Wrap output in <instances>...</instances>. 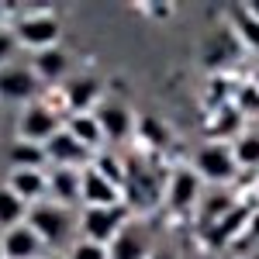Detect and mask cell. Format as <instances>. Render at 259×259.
<instances>
[{
	"label": "cell",
	"instance_id": "6da1fadb",
	"mask_svg": "<svg viewBox=\"0 0 259 259\" xmlns=\"http://www.w3.org/2000/svg\"><path fill=\"white\" fill-rule=\"evenodd\" d=\"M28 225L38 232V239L45 242V249H59L73 239L76 232V218L69 207H62L56 200H41V204H31L28 207Z\"/></svg>",
	"mask_w": 259,
	"mask_h": 259
},
{
	"label": "cell",
	"instance_id": "7a4b0ae2",
	"mask_svg": "<svg viewBox=\"0 0 259 259\" xmlns=\"http://www.w3.org/2000/svg\"><path fill=\"white\" fill-rule=\"evenodd\" d=\"M190 166L204 183H214V187H225L242 173L235 156H232V142H204V145H197Z\"/></svg>",
	"mask_w": 259,
	"mask_h": 259
},
{
	"label": "cell",
	"instance_id": "3957f363",
	"mask_svg": "<svg viewBox=\"0 0 259 259\" xmlns=\"http://www.w3.org/2000/svg\"><path fill=\"white\" fill-rule=\"evenodd\" d=\"M128 225V207H83L80 218H76V232L80 239H90L97 245H111L118 239V232Z\"/></svg>",
	"mask_w": 259,
	"mask_h": 259
},
{
	"label": "cell",
	"instance_id": "277c9868",
	"mask_svg": "<svg viewBox=\"0 0 259 259\" xmlns=\"http://www.w3.org/2000/svg\"><path fill=\"white\" fill-rule=\"evenodd\" d=\"M14 35H18V45H28L31 52H41V49H56L62 35L59 18L45 7V11H31L14 24Z\"/></svg>",
	"mask_w": 259,
	"mask_h": 259
},
{
	"label": "cell",
	"instance_id": "5b68a950",
	"mask_svg": "<svg viewBox=\"0 0 259 259\" xmlns=\"http://www.w3.org/2000/svg\"><path fill=\"white\" fill-rule=\"evenodd\" d=\"M62 128V111H56L52 104H28L24 107V114L18 121V139L24 142H35V145H45V142L52 139V135H59Z\"/></svg>",
	"mask_w": 259,
	"mask_h": 259
},
{
	"label": "cell",
	"instance_id": "8992f818",
	"mask_svg": "<svg viewBox=\"0 0 259 259\" xmlns=\"http://www.w3.org/2000/svg\"><path fill=\"white\" fill-rule=\"evenodd\" d=\"M100 94H104V83L97 76H90V73H76V76H69L66 87L59 90L62 97V107L69 111V114H90V111H97L100 104Z\"/></svg>",
	"mask_w": 259,
	"mask_h": 259
},
{
	"label": "cell",
	"instance_id": "52a82bcc",
	"mask_svg": "<svg viewBox=\"0 0 259 259\" xmlns=\"http://www.w3.org/2000/svg\"><path fill=\"white\" fill-rule=\"evenodd\" d=\"M200 187H204V180L194 173V166H177L173 173H169V183H166V204H169V211H194L200 204Z\"/></svg>",
	"mask_w": 259,
	"mask_h": 259
},
{
	"label": "cell",
	"instance_id": "ba28073f",
	"mask_svg": "<svg viewBox=\"0 0 259 259\" xmlns=\"http://www.w3.org/2000/svg\"><path fill=\"white\" fill-rule=\"evenodd\" d=\"M94 114H97L100 128H104V139H107V145H121V142L135 139V121H139V114H135L128 104L104 100Z\"/></svg>",
	"mask_w": 259,
	"mask_h": 259
},
{
	"label": "cell",
	"instance_id": "9c48e42d",
	"mask_svg": "<svg viewBox=\"0 0 259 259\" xmlns=\"http://www.w3.org/2000/svg\"><path fill=\"white\" fill-rule=\"evenodd\" d=\"M45 159L52 162L56 169H87L94 162V152L87 145H80V142L62 128L59 135H52V139L45 142Z\"/></svg>",
	"mask_w": 259,
	"mask_h": 259
},
{
	"label": "cell",
	"instance_id": "30bf717a",
	"mask_svg": "<svg viewBox=\"0 0 259 259\" xmlns=\"http://www.w3.org/2000/svg\"><path fill=\"white\" fill-rule=\"evenodd\" d=\"M80 204L83 207H118V204H124V190L114 187L94 166H87L80 173Z\"/></svg>",
	"mask_w": 259,
	"mask_h": 259
},
{
	"label": "cell",
	"instance_id": "8fae6325",
	"mask_svg": "<svg viewBox=\"0 0 259 259\" xmlns=\"http://www.w3.org/2000/svg\"><path fill=\"white\" fill-rule=\"evenodd\" d=\"M0 249H4V259H45V242L28 221L7 228L0 235Z\"/></svg>",
	"mask_w": 259,
	"mask_h": 259
},
{
	"label": "cell",
	"instance_id": "7c38bea8",
	"mask_svg": "<svg viewBox=\"0 0 259 259\" xmlns=\"http://www.w3.org/2000/svg\"><path fill=\"white\" fill-rule=\"evenodd\" d=\"M152 249H156V245H152V239H149V228L128 221V225L118 232V239L107 245V256L111 259H149Z\"/></svg>",
	"mask_w": 259,
	"mask_h": 259
},
{
	"label": "cell",
	"instance_id": "4fadbf2b",
	"mask_svg": "<svg viewBox=\"0 0 259 259\" xmlns=\"http://www.w3.org/2000/svg\"><path fill=\"white\" fill-rule=\"evenodd\" d=\"M7 187H11L28 207L49 200V173H45V169H11Z\"/></svg>",
	"mask_w": 259,
	"mask_h": 259
},
{
	"label": "cell",
	"instance_id": "5bb4252c",
	"mask_svg": "<svg viewBox=\"0 0 259 259\" xmlns=\"http://www.w3.org/2000/svg\"><path fill=\"white\" fill-rule=\"evenodd\" d=\"M41 80L31 73V66L24 69V66H7V69H0V97L7 100H31L38 94Z\"/></svg>",
	"mask_w": 259,
	"mask_h": 259
},
{
	"label": "cell",
	"instance_id": "9a60e30c",
	"mask_svg": "<svg viewBox=\"0 0 259 259\" xmlns=\"http://www.w3.org/2000/svg\"><path fill=\"white\" fill-rule=\"evenodd\" d=\"M235 45H239V38L228 31V28H221V31H214L211 38L200 41V62L207 66V69H225L228 62H235ZM242 49V45H239Z\"/></svg>",
	"mask_w": 259,
	"mask_h": 259
},
{
	"label": "cell",
	"instance_id": "2e32d148",
	"mask_svg": "<svg viewBox=\"0 0 259 259\" xmlns=\"http://www.w3.org/2000/svg\"><path fill=\"white\" fill-rule=\"evenodd\" d=\"M242 124L245 118L239 114V107L221 104V107H211V114H207V135L211 142H235L242 135Z\"/></svg>",
	"mask_w": 259,
	"mask_h": 259
},
{
	"label": "cell",
	"instance_id": "e0dca14e",
	"mask_svg": "<svg viewBox=\"0 0 259 259\" xmlns=\"http://www.w3.org/2000/svg\"><path fill=\"white\" fill-rule=\"evenodd\" d=\"M66 132L80 142V145H87L94 156L107 149L104 128H100V121H97V114H94V111H90V114H69V118H66Z\"/></svg>",
	"mask_w": 259,
	"mask_h": 259
},
{
	"label": "cell",
	"instance_id": "ac0fdd59",
	"mask_svg": "<svg viewBox=\"0 0 259 259\" xmlns=\"http://www.w3.org/2000/svg\"><path fill=\"white\" fill-rule=\"evenodd\" d=\"M228 31L239 38L242 49L259 52V18L252 14L249 4H235V7L228 11Z\"/></svg>",
	"mask_w": 259,
	"mask_h": 259
},
{
	"label": "cell",
	"instance_id": "d6986e66",
	"mask_svg": "<svg viewBox=\"0 0 259 259\" xmlns=\"http://www.w3.org/2000/svg\"><path fill=\"white\" fill-rule=\"evenodd\" d=\"M31 73H35L41 83L69 80V56L62 52L59 45H56V49H41V52H35V59H31Z\"/></svg>",
	"mask_w": 259,
	"mask_h": 259
},
{
	"label": "cell",
	"instance_id": "ffe728a7",
	"mask_svg": "<svg viewBox=\"0 0 259 259\" xmlns=\"http://www.w3.org/2000/svg\"><path fill=\"white\" fill-rule=\"evenodd\" d=\"M80 173L83 169H49V200L62 207L80 204Z\"/></svg>",
	"mask_w": 259,
	"mask_h": 259
},
{
	"label": "cell",
	"instance_id": "44dd1931",
	"mask_svg": "<svg viewBox=\"0 0 259 259\" xmlns=\"http://www.w3.org/2000/svg\"><path fill=\"white\" fill-rule=\"evenodd\" d=\"M135 139H139L142 149H166L173 135H169V128H166V121L156 118V114H142L135 121Z\"/></svg>",
	"mask_w": 259,
	"mask_h": 259
},
{
	"label": "cell",
	"instance_id": "7402d4cb",
	"mask_svg": "<svg viewBox=\"0 0 259 259\" xmlns=\"http://www.w3.org/2000/svg\"><path fill=\"white\" fill-rule=\"evenodd\" d=\"M7 162L11 169H45V145H35V142L18 139L11 149H7Z\"/></svg>",
	"mask_w": 259,
	"mask_h": 259
},
{
	"label": "cell",
	"instance_id": "603a6c76",
	"mask_svg": "<svg viewBox=\"0 0 259 259\" xmlns=\"http://www.w3.org/2000/svg\"><path fill=\"white\" fill-rule=\"evenodd\" d=\"M239 200L232 197V194H207V197H200V204H197V214H200V225L204 228H211V225H218L232 207H235Z\"/></svg>",
	"mask_w": 259,
	"mask_h": 259
},
{
	"label": "cell",
	"instance_id": "cb8c5ba5",
	"mask_svg": "<svg viewBox=\"0 0 259 259\" xmlns=\"http://www.w3.org/2000/svg\"><path fill=\"white\" fill-rule=\"evenodd\" d=\"M28 221V204L4 183L0 187V228L7 232V228H14V225H24Z\"/></svg>",
	"mask_w": 259,
	"mask_h": 259
},
{
	"label": "cell",
	"instance_id": "d4e9b609",
	"mask_svg": "<svg viewBox=\"0 0 259 259\" xmlns=\"http://www.w3.org/2000/svg\"><path fill=\"white\" fill-rule=\"evenodd\" d=\"M232 156L239 162V169H256L259 173V132H242L232 142Z\"/></svg>",
	"mask_w": 259,
	"mask_h": 259
},
{
	"label": "cell",
	"instance_id": "484cf974",
	"mask_svg": "<svg viewBox=\"0 0 259 259\" xmlns=\"http://www.w3.org/2000/svg\"><path fill=\"white\" fill-rule=\"evenodd\" d=\"M232 104L239 107L242 118H256V114H259V87L252 80L235 83V90H232Z\"/></svg>",
	"mask_w": 259,
	"mask_h": 259
},
{
	"label": "cell",
	"instance_id": "4316f807",
	"mask_svg": "<svg viewBox=\"0 0 259 259\" xmlns=\"http://www.w3.org/2000/svg\"><path fill=\"white\" fill-rule=\"evenodd\" d=\"M66 259H111V256H107V245H97L90 239H73L66 249Z\"/></svg>",
	"mask_w": 259,
	"mask_h": 259
},
{
	"label": "cell",
	"instance_id": "83f0119b",
	"mask_svg": "<svg viewBox=\"0 0 259 259\" xmlns=\"http://www.w3.org/2000/svg\"><path fill=\"white\" fill-rule=\"evenodd\" d=\"M14 52H18V35L0 28V69H7V66H11Z\"/></svg>",
	"mask_w": 259,
	"mask_h": 259
},
{
	"label": "cell",
	"instance_id": "f1b7e54d",
	"mask_svg": "<svg viewBox=\"0 0 259 259\" xmlns=\"http://www.w3.org/2000/svg\"><path fill=\"white\" fill-rule=\"evenodd\" d=\"M149 259H177V252H173V249H162V245H156V249L149 252Z\"/></svg>",
	"mask_w": 259,
	"mask_h": 259
},
{
	"label": "cell",
	"instance_id": "f546056e",
	"mask_svg": "<svg viewBox=\"0 0 259 259\" xmlns=\"http://www.w3.org/2000/svg\"><path fill=\"white\" fill-rule=\"evenodd\" d=\"M252 83H256V87H259V66H256V69H252Z\"/></svg>",
	"mask_w": 259,
	"mask_h": 259
},
{
	"label": "cell",
	"instance_id": "4dcf8cb0",
	"mask_svg": "<svg viewBox=\"0 0 259 259\" xmlns=\"http://www.w3.org/2000/svg\"><path fill=\"white\" fill-rule=\"evenodd\" d=\"M249 7H252V14H256V18H259V4H249Z\"/></svg>",
	"mask_w": 259,
	"mask_h": 259
},
{
	"label": "cell",
	"instance_id": "1f68e13d",
	"mask_svg": "<svg viewBox=\"0 0 259 259\" xmlns=\"http://www.w3.org/2000/svg\"><path fill=\"white\" fill-rule=\"evenodd\" d=\"M45 259H66V256H45Z\"/></svg>",
	"mask_w": 259,
	"mask_h": 259
},
{
	"label": "cell",
	"instance_id": "d6a6232c",
	"mask_svg": "<svg viewBox=\"0 0 259 259\" xmlns=\"http://www.w3.org/2000/svg\"><path fill=\"white\" fill-rule=\"evenodd\" d=\"M0 259H4V249H0Z\"/></svg>",
	"mask_w": 259,
	"mask_h": 259
}]
</instances>
